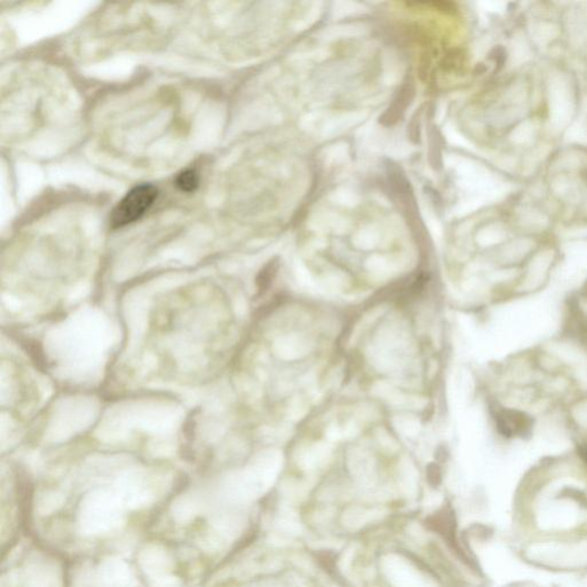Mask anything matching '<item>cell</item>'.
I'll use <instances>...</instances> for the list:
<instances>
[{
  "instance_id": "5",
  "label": "cell",
  "mask_w": 587,
  "mask_h": 587,
  "mask_svg": "<svg viewBox=\"0 0 587 587\" xmlns=\"http://www.w3.org/2000/svg\"><path fill=\"white\" fill-rule=\"evenodd\" d=\"M199 176L194 170H186L181 172L176 179V185L181 191L192 193L199 188Z\"/></svg>"
},
{
  "instance_id": "1",
  "label": "cell",
  "mask_w": 587,
  "mask_h": 587,
  "mask_svg": "<svg viewBox=\"0 0 587 587\" xmlns=\"http://www.w3.org/2000/svg\"><path fill=\"white\" fill-rule=\"evenodd\" d=\"M157 195L159 191L153 185L143 184L132 188L115 206L111 218L113 227H122L141 218L154 204Z\"/></svg>"
},
{
  "instance_id": "4",
  "label": "cell",
  "mask_w": 587,
  "mask_h": 587,
  "mask_svg": "<svg viewBox=\"0 0 587 587\" xmlns=\"http://www.w3.org/2000/svg\"><path fill=\"white\" fill-rule=\"evenodd\" d=\"M429 162L436 170L441 169V136L435 127L429 131Z\"/></svg>"
},
{
  "instance_id": "6",
  "label": "cell",
  "mask_w": 587,
  "mask_h": 587,
  "mask_svg": "<svg viewBox=\"0 0 587 587\" xmlns=\"http://www.w3.org/2000/svg\"><path fill=\"white\" fill-rule=\"evenodd\" d=\"M409 134H410V139L413 143H418L420 141V122L419 118H413L411 122L410 127H409Z\"/></svg>"
},
{
  "instance_id": "2",
  "label": "cell",
  "mask_w": 587,
  "mask_h": 587,
  "mask_svg": "<svg viewBox=\"0 0 587 587\" xmlns=\"http://www.w3.org/2000/svg\"><path fill=\"white\" fill-rule=\"evenodd\" d=\"M495 421L499 432L505 437H525L532 430V419L521 411L495 409Z\"/></svg>"
},
{
  "instance_id": "3",
  "label": "cell",
  "mask_w": 587,
  "mask_h": 587,
  "mask_svg": "<svg viewBox=\"0 0 587 587\" xmlns=\"http://www.w3.org/2000/svg\"><path fill=\"white\" fill-rule=\"evenodd\" d=\"M414 96H416V87H414L412 80L405 83L402 86V89L399 90V92L397 94L390 107L380 118V123L384 127L395 125L397 122L399 121L400 118H403L404 113L406 111L407 107L412 104Z\"/></svg>"
},
{
  "instance_id": "7",
  "label": "cell",
  "mask_w": 587,
  "mask_h": 587,
  "mask_svg": "<svg viewBox=\"0 0 587 587\" xmlns=\"http://www.w3.org/2000/svg\"><path fill=\"white\" fill-rule=\"evenodd\" d=\"M583 455H584V458L587 461V446L584 448V450H583Z\"/></svg>"
}]
</instances>
